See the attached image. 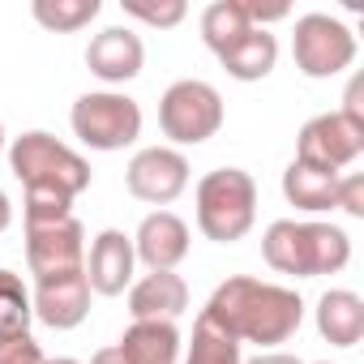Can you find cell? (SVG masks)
<instances>
[{
	"instance_id": "obj_24",
	"label": "cell",
	"mask_w": 364,
	"mask_h": 364,
	"mask_svg": "<svg viewBox=\"0 0 364 364\" xmlns=\"http://www.w3.org/2000/svg\"><path fill=\"white\" fill-rule=\"evenodd\" d=\"M124 14L150 22V26H176L185 22V0H159V5H150V0H120Z\"/></svg>"
},
{
	"instance_id": "obj_3",
	"label": "cell",
	"mask_w": 364,
	"mask_h": 364,
	"mask_svg": "<svg viewBox=\"0 0 364 364\" xmlns=\"http://www.w3.org/2000/svg\"><path fill=\"white\" fill-rule=\"evenodd\" d=\"M262 253L279 274L296 279H317V274H338L351 262V240L334 223H296L279 219L262 236Z\"/></svg>"
},
{
	"instance_id": "obj_28",
	"label": "cell",
	"mask_w": 364,
	"mask_h": 364,
	"mask_svg": "<svg viewBox=\"0 0 364 364\" xmlns=\"http://www.w3.org/2000/svg\"><path fill=\"white\" fill-rule=\"evenodd\" d=\"M249 364H300L296 355H283V351H266V355H257V360H249Z\"/></svg>"
},
{
	"instance_id": "obj_16",
	"label": "cell",
	"mask_w": 364,
	"mask_h": 364,
	"mask_svg": "<svg viewBox=\"0 0 364 364\" xmlns=\"http://www.w3.org/2000/svg\"><path fill=\"white\" fill-rule=\"evenodd\" d=\"M274 60H279V43H274V35L262 31V26L245 31L240 39H232V43L219 52V65H223L236 82H262V77L274 69Z\"/></svg>"
},
{
	"instance_id": "obj_12",
	"label": "cell",
	"mask_w": 364,
	"mask_h": 364,
	"mask_svg": "<svg viewBox=\"0 0 364 364\" xmlns=\"http://www.w3.org/2000/svg\"><path fill=\"white\" fill-rule=\"evenodd\" d=\"M189 253V228L185 219H176L171 210H154L141 219L133 236V257H141L150 270H176Z\"/></svg>"
},
{
	"instance_id": "obj_4",
	"label": "cell",
	"mask_w": 364,
	"mask_h": 364,
	"mask_svg": "<svg viewBox=\"0 0 364 364\" xmlns=\"http://www.w3.org/2000/svg\"><path fill=\"white\" fill-rule=\"evenodd\" d=\"M257 219V185L240 167H219L198 180V228L215 245H236Z\"/></svg>"
},
{
	"instance_id": "obj_31",
	"label": "cell",
	"mask_w": 364,
	"mask_h": 364,
	"mask_svg": "<svg viewBox=\"0 0 364 364\" xmlns=\"http://www.w3.org/2000/svg\"><path fill=\"white\" fill-rule=\"evenodd\" d=\"M0 150H5V124H0Z\"/></svg>"
},
{
	"instance_id": "obj_15",
	"label": "cell",
	"mask_w": 364,
	"mask_h": 364,
	"mask_svg": "<svg viewBox=\"0 0 364 364\" xmlns=\"http://www.w3.org/2000/svg\"><path fill=\"white\" fill-rule=\"evenodd\" d=\"M141 60H146V48H141V39H137L133 31H124V26H112V31L95 35L90 48H86L90 73L103 77V82H112V86L137 77V73H141Z\"/></svg>"
},
{
	"instance_id": "obj_26",
	"label": "cell",
	"mask_w": 364,
	"mask_h": 364,
	"mask_svg": "<svg viewBox=\"0 0 364 364\" xmlns=\"http://www.w3.org/2000/svg\"><path fill=\"white\" fill-rule=\"evenodd\" d=\"M334 206H343L351 219H364V176H338Z\"/></svg>"
},
{
	"instance_id": "obj_25",
	"label": "cell",
	"mask_w": 364,
	"mask_h": 364,
	"mask_svg": "<svg viewBox=\"0 0 364 364\" xmlns=\"http://www.w3.org/2000/svg\"><path fill=\"white\" fill-rule=\"evenodd\" d=\"M0 364H48V360L31 334H14V338H0Z\"/></svg>"
},
{
	"instance_id": "obj_27",
	"label": "cell",
	"mask_w": 364,
	"mask_h": 364,
	"mask_svg": "<svg viewBox=\"0 0 364 364\" xmlns=\"http://www.w3.org/2000/svg\"><path fill=\"white\" fill-rule=\"evenodd\" d=\"M90 364H129L124 355H120V347H103V351H95V360Z\"/></svg>"
},
{
	"instance_id": "obj_13",
	"label": "cell",
	"mask_w": 364,
	"mask_h": 364,
	"mask_svg": "<svg viewBox=\"0 0 364 364\" xmlns=\"http://www.w3.org/2000/svg\"><path fill=\"white\" fill-rule=\"evenodd\" d=\"M133 240L116 228L99 232L90 245V262H86V283L99 296H120L133 283Z\"/></svg>"
},
{
	"instance_id": "obj_29",
	"label": "cell",
	"mask_w": 364,
	"mask_h": 364,
	"mask_svg": "<svg viewBox=\"0 0 364 364\" xmlns=\"http://www.w3.org/2000/svg\"><path fill=\"white\" fill-rule=\"evenodd\" d=\"M9 223H14V206H9L5 193H0V232H9Z\"/></svg>"
},
{
	"instance_id": "obj_1",
	"label": "cell",
	"mask_w": 364,
	"mask_h": 364,
	"mask_svg": "<svg viewBox=\"0 0 364 364\" xmlns=\"http://www.w3.org/2000/svg\"><path fill=\"white\" fill-rule=\"evenodd\" d=\"M9 167L26 185V223H52L73 215V198L90 185V163L56 141L52 133L35 129L14 137Z\"/></svg>"
},
{
	"instance_id": "obj_22",
	"label": "cell",
	"mask_w": 364,
	"mask_h": 364,
	"mask_svg": "<svg viewBox=\"0 0 364 364\" xmlns=\"http://www.w3.org/2000/svg\"><path fill=\"white\" fill-rule=\"evenodd\" d=\"M31 291L22 287V279L14 270H0V338H14V334H31Z\"/></svg>"
},
{
	"instance_id": "obj_20",
	"label": "cell",
	"mask_w": 364,
	"mask_h": 364,
	"mask_svg": "<svg viewBox=\"0 0 364 364\" xmlns=\"http://www.w3.org/2000/svg\"><path fill=\"white\" fill-rule=\"evenodd\" d=\"M245 31H253L249 14H245V0H215V5L202 14V39L206 48L219 56L232 39H240Z\"/></svg>"
},
{
	"instance_id": "obj_11",
	"label": "cell",
	"mask_w": 364,
	"mask_h": 364,
	"mask_svg": "<svg viewBox=\"0 0 364 364\" xmlns=\"http://www.w3.org/2000/svg\"><path fill=\"white\" fill-rule=\"evenodd\" d=\"M35 317L52 330H73L86 321L90 313V283H86V270H73V274H56V279H39L35 283Z\"/></svg>"
},
{
	"instance_id": "obj_10",
	"label": "cell",
	"mask_w": 364,
	"mask_h": 364,
	"mask_svg": "<svg viewBox=\"0 0 364 364\" xmlns=\"http://www.w3.org/2000/svg\"><path fill=\"white\" fill-rule=\"evenodd\" d=\"M124 180H129V193L137 202L167 206V202H176L180 193H185V185H189V159L180 154V150H171V146H150V150L133 154Z\"/></svg>"
},
{
	"instance_id": "obj_17",
	"label": "cell",
	"mask_w": 364,
	"mask_h": 364,
	"mask_svg": "<svg viewBox=\"0 0 364 364\" xmlns=\"http://www.w3.org/2000/svg\"><path fill=\"white\" fill-rule=\"evenodd\" d=\"M317 330L334 347H355L364 338V300L355 291H326L317 300Z\"/></svg>"
},
{
	"instance_id": "obj_19",
	"label": "cell",
	"mask_w": 364,
	"mask_h": 364,
	"mask_svg": "<svg viewBox=\"0 0 364 364\" xmlns=\"http://www.w3.org/2000/svg\"><path fill=\"white\" fill-rule=\"evenodd\" d=\"M283 198L296 206V210H330L334 198H338V171H321V167H309L300 159H291V167L283 171Z\"/></svg>"
},
{
	"instance_id": "obj_2",
	"label": "cell",
	"mask_w": 364,
	"mask_h": 364,
	"mask_svg": "<svg viewBox=\"0 0 364 364\" xmlns=\"http://www.w3.org/2000/svg\"><path fill=\"white\" fill-rule=\"evenodd\" d=\"M219 330H228L236 343H287L300 321H304V300L291 287H274V283H257V279H228L215 287L210 304L202 309Z\"/></svg>"
},
{
	"instance_id": "obj_23",
	"label": "cell",
	"mask_w": 364,
	"mask_h": 364,
	"mask_svg": "<svg viewBox=\"0 0 364 364\" xmlns=\"http://www.w3.org/2000/svg\"><path fill=\"white\" fill-rule=\"evenodd\" d=\"M99 0H35V22L56 31V35H69V31H82L86 22L99 18Z\"/></svg>"
},
{
	"instance_id": "obj_14",
	"label": "cell",
	"mask_w": 364,
	"mask_h": 364,
	"mask_svg": "<svg viewBox=\"0 0 364 364\" xmlns=\"http://www.w3.org/2000/svg\"><path fill=\"white\" fill-rule=\"evenodd\" d=\"M185 309H189V287L171 270H150L141 283L129 287L133 321H176Z\"/></svg>"
},
{
	"instance_id": "obj_21",
	"label": "cell",
	"mask_w": 364,
	"mask_h": 364,
	"mask_svg": "<svg viewBox=\"0 0 364 364\" xmlns=\"http://www.w3.org/2000/svg\"><path fill=\"white\" fill-rule=\"evenodd\" d=\"M185 364H240V343L202 313L193 326V343H189Z\"/></svg>"
},
{
	"instance_id": "obj_30",
	"label": "cell",
	"mask_w": 364,
	"mask_h": 364,
	"mask_svg": "<svg viewBox=\"0 0 364 364\" xmlns=\"http://www.w3.org/2000/svg\"><path fill=\"white\" fill-rule=\"evenodd\" d=\"M48 364H77V360H48Z\"/></svg>"
},
{
	"instance_id": "obj_7",
	"label": "cell",
	"mask_w": 364,
	"mask_h": 364,
	"mask_svg": "<svg viewBox=\"0 0 364 364\" xmlns=\"http://www.w3.org/2000/svg\"><path fill=\"white\" fill-rule=\"evenodd\" d=\"M291 56L304 77H334L355 60V35L330 14H304L291 35Z\"/></svg>"
},
{
	"instance_id": "obj_9",
	"label": "cell",
	"mask_w": 364,
	"mask_h": 364,
	"mask_svg": "<svg viewBox=\"0 0 364 364\" xmlns=\"http://www.w3.org/2000/svg\"><path fill=\"white\" fill-rule=\"evenodd\" d=\"M82 257H86V232L73 215L52 219V223H26V262H31L35 283L86 270Z\"/></svg>"
},
{
	"instance_id": "obj_8",
	"label": "cell",
	"mask_w": 364,
	"mask_h": 364,
	"mask_svg": "<svg viewBox=\"0 0 364 364\" xmlns=\"http://www.w3.org/2000/svg\"><path fill=\"white\" fill-rule=\"evenodd\" d=\"M360 150H364V120H355L347 112L313 116L300 129V141H296V159L309 163V167H321V171L347 167Z\"/></svg>"
},
{
	"instance_id": "obj_5",
	"label": "cell",
	"mask_w": 364,
	"mask_h": 364,
	"mask_svg": "<svg viewBox=\"0 0 364 364\" xmlns=\"http://www.w3.org/2000/svg\"><path fill=\"white\" fill-rule=\"evenodd\" d=\"M159 124L180 146H202L223 129V99L210 82H171L159 99Z\"/></svg>"
},
{
	"instance_id": "obj_6",
	"label": "cell",
	"mask_w": 364,
	"mask_h": 364,
	"mask_svg": "<svg viewBox=\"0 0 364 364\" xmlns=\"http://www.w3.org/2000/svg\"><path fill=\"white\" fill-rule=\"evenodd\" d=\"M73 133L90 146V150H124L137 141L141 133V107L129 95H112V90H95L82 95L69 112Z\"/></svg>"
},
{
	"instance_id": "obj_18",
	"label": "cell",
	"mask_w": 364,
	"mask_h": 364,
	"mask_svg": "<svg viewBox=\"0 0 364 364\" xmlns=\"http://www.w3.org/2000/svg\"><path fill=\"white\" fill-rule=\"evenodd\" d=\"M120 355L129 364H176L180 360L176 321H133L120 338Z\"/></svg>"
}]
</instances>
